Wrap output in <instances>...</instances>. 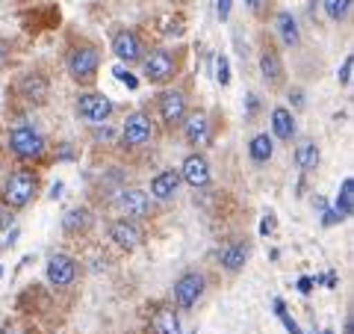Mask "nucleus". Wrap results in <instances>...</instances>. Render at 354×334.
<instances>
[{
    "label": "nucleus",
    "instance_id": "obj_27",
    "mask_svg": "<svg viewBox=\"0 0 354 334\" xmlns=\"http://www.w3.org/2000/svg\"><path fill=\"white\" fill-rule=\"evenodd\" d=\"M160 33H165V36H180V33H183V21L177 15H162L160 18Z\"/></svg>",
    "mask_w": 354,
    "mask_h": 334
},
{
    "label": "nucleus",
    "instance_id": "obj_13",
    "mask_svg": "<svg viewBox=\"0 0 354 334\" xmlns=\"http://www.w3.org/2000/svg\"><path fill=\"white\" fill-rule=\"evenodd\" d=\"M113 53L121 62H136L142 60V39L133 30H118L113 36Z\"/></svg>",
    "mask_w": 354,
    "mask_h": 334
},
{
    "label": "nucleus",
    "instance_id": "obj_38",
    "mask_svg": "<svg viewBox=\"0 0 354 334\" xmlns=\"http://www.w3.org/2000/svg\"><path fill=\"white\" fill-rule=\"evenodd\" d=\"M272 228H274V225H272V216H266V219H263V234H269Z\"/></svg>",
    "mask_w": 354,
    "mask_h": 334
},
{
    "label": "nucleus",
    "instance_id": "obj_21",
    "mask_svg": "<svg viewBox=\"0 0 354 334\" xmlns=\"http://www.w3.org/2000/svg\"><path fill=\"white\" fill-rule=\"evenodd\" d=\"M88 225H92V213H88L86 207H74V210H68V213H65V219H62V228L68 231V234H80V231H86Z\"/></svg>",
    "mask_w": 354,
    "mask_h": 334
},
{
    "label": "nucleus",
    "instance_id": "obj_40",
    "mask_svg": "<svg viewBox=\"0 0 354 334\" xmlns=\"http://www.w3.org/2000/svg\"><path fill=\"white\" fill-rule=\"evenodd\" d=\"M298 290H301V293L310 290V281H307V278H301V281H298Z\"/></svg>",
    "mask_w": 354,
    "mask_h": 334
},
{
    "label": "nucleus",
    "instance_id": "obj_10",
    "mask_svg": "<svg viewBox=\"0 0 354 334\" xmlns=\"http://www.w3.org/2000/svg\"><path fill=\"white\" fill-rule=\"evenodd\" d=\"M109 240H113L118 249L133 252V249H139V246H142V231H139L136 222L115 219V222H109Z\"/></svg>",
    "mask_w": 354,
    "mask_h": 334
},
{
    "label": "nucleus",
    "instance_id": "obj_23",
    "mask_svg": "<svg viewBox=\"0 0 354 334\" xmlns=\"http://www.w3.org/2000/svg\"><path fill=\"white\" fill-rule=\"evenodd\" d=\"M278 36H281L283 44H290V48H295V44L301 42V33H298V24H295V18L290 12L278 15Z\"/></svg>",
    "mask_w": 354,
    "mask_h": 334
},
{
    "label": "nucleus",
    "instance_id": "obj_39",
    "mask_svg": "<svg viewBox=\"0 0 354 334\" xmlns=\"http://www.w3.org/2000/svg\"><path fill=\"white\" fill-rule=\"evenodd\" d=\"M109 137H113V130H109V128H104V130H97V139H109Z\"/></svg>",
    "mask_w": 354,
    "mask_h": 334
},
{
    "label": "nucleus",
    "instance_id": "obj_17",
    "mask_svg": "<svg viewBox=\"0 0 354 334\" xmlns=\"http://www.w3.org/2000/svg\"><path fill=\"white\" fill-rule=\"evenodd\" d=\"M177 186H180V172L165 169L151 181V195L153 198H171L177 193Z\"/></svg>",
    "mask_w": 354,
    "mask_h": 334
},
{
    "label": "nucleus",
    "instance_id": "obj_32",
    "mask_svg": "<svg viewBox=\"0 0 354 334\" xmlns=\"http://www.w3.org/2000/svg\"><path fill=\"white\" fill-rule=\"evenodd\" d=\"M12 222H15L12 210H9V207L3 204V207H0V231H3V228H9V225H12Z\"/></svg>",
    "mask_w": 354,
    "mask_h": 334
},
{
    "label": "nucleus",
    "instance_id": "obj_26",
    "mask_svg": "<svg viewBox=\"0 0 354 334\" xmlns=\"http://www.w3.org/2000/svg\"><path fill=\"white\" fill-rule=\"evenodd\" d=\"M322 6L330 21H346L351 12V0H322Z\"/></svg>",
    "mask_w": 354,
    "mask_h": 334
},
{
    "label": "nucleus",
    "instance_id": "obj_35",
    "mask_svg": "<svg viewBox=\"0 0 354 334\" xmlns=\"http://www.w3.org/2000/svg\"><path fill=\"white\" fill-rule=\"evenodd\" d=\"M337 222H339V213H337V210H325L322 225H325V228H330V225H337Z\"/></svg>",
    "mask_w": 354,
    "mask_h": 334
},
{
    "label": "nucleus",
    "instance_id": "obj_7",
    "mask_svg": "<svg viewBox=\"0 0 354 334\" xmlns=\"http://www.w3.org/2000/svg\"><path fill=\"white\" fill-rule=\"evenodd\" d=\"M157 109H160V116L165 121V128L183 125V118H186V95L180 92V89H169V92H162L157 98Z\"/></svg>",
    "mask_w": 354,
    "mask_h": 334
},
{
    "label": "nucleus",
    "instance_id": "obj_15",
    "mask_svg": "<svg viewBox=\"0 0 354 334\" xmlns=\"http://www.w3.org/2000/svg\"><path fill=\"white\" fill-rule=\"evenodd\" d=\"M121 210H124L127 216L133 219H142V216H148L151 213V195L145 193V189H124L121 193Z\"/></svg>",
    "mask_w": 354,
    "mask_h": 334
},
{
    "label": "nucleus",
    "instance_id": "obj_6",
    "mask_svg": "<svg viewBox=\"0 0 354 334\" xmlns=\"http://www.w3.org/2000/svg\"><path fill=\"white\" fill-rule=\"evenodd\" d=\"M204 287H207V281H204L201 272H183V275L174 281V302L180 305L183 310H189V308L198 302V299H201Z\"/></svg>",
    "mask_w": 354,
    "mask_h": 334
},
{
    "label": "nucleus",
    "instance_id": "obj_14",
    "mask_svg": "<svg viewBox=\"0 0 354 334\" xmlns=\"http://www.w3.org/2000/svg\"><path fill=\"white\" fill-rule=\"evenodd\" d=\"M248 258H251V243L248 240H234V243H227V246L221 249L218 263L225 266L227 272H239Z\"/></svg>",
    "mask_w": 354,
    "mask_h": 334
},
{
    "label": "nucleus",
    "instance_id": "obj_12",
    "mask_svg": "<svg viewBox=\"0 0 354 334\" xmlns=\"http://www.w3.org/2000/svg\"><path fill=\"white\" fill-rule=\"evenodd\" d=\"M180 181H186L195 189H204L209 184V163L204 154H189L183 160V169H180Z\"/></svg>",
    "mask_w": 354,
    "mask_h": 334
},
{
    "label": "nucleus",
    "instance_id": "obj_37",
    "mask_svg": "<svg viewBox=\"0 0 354 334\" xmlns=\"http://www.w3.org/2000/svg\"><path fill=\"white\" fill-rule=\"evenodd\" d=\"M6 62H9V51H6V44L0 42V71L6 69Z\"/></svg>",
    "mask_w": 354,
    "mask_h": 334
},
{
    "label": "nucleus",
    "instance_id": "obj_36",
    "mask_svg": "<svg viewBox=\"0 0 354 334\" xmlns=\"http://www.w3.org/2000/svg\"><path fill=\"white\" fill-rule=\"evenodd\" d=\"M260 109V98L257 95H248V116H254Z\"/></svg>",
    "mask_w": 354,
    "mask_h": 334
},
{
    "label": "nucleus",
    "instance_id": "obj_31",
    "mask_svg": "<svg viewBox=\"0 0 354 334\" xmlns=\"http://www.w3.org/2000/svg\"><path fill=\"white\" fill-rule=\"evenodd\" d=\"M113 74H115V77H118V80H121V83H127V86H130V89H136V86H139V80H136V77H133V74H130V71H124V69H115V71H113Z\"/></svg>",
    "mask_w": 354,
    "mask_h": 334
},
{
    "label": "nucleus",
    "instance_id": "obj_11",
    "mask_svg": "<svg viewBox=\"0 0 354 334\" xmlns=\"http://www.w3.org/2000/svg\"><path fill=\"white\" fill-rule=\"evenodd\" d=\"M183 137H186V142H189V146H195V148L209 146V118H207L204 109H198V113H192V116L183 118Z\"/></svg>",
    "mask_w": 354,
    "mask_h": 334
},
{
    "label": "nucleus",
    "instance_id": "obj_24",
    "mask_svg": "<svg viewBox=\"0 0 354 334\" xmlns=\"http://www.w3.org/2000/svg\"><path fill=\"white\" fill-rule=\"evenodd\" d=\"M295 163L301 166V169H316V166H319V148H316V142H301V146L295 148Z\"/></svg>",
    "mask_w": 354,
    "mask_h": 334
},
{
    "label": "nucleus",
    "instance_id": "obj_8",
    "mask_svg": "<svg viewBox=\"0 0 354 334\" xmlns=\"http://www.w3.org/2000/svg\"><path fill=\"white\" fill-rule=\"evenodd\" d=\"M48 281L53 287H68L74 284L77 272H80V263H77L74 258H68V254H50L48 258Z\"/></svg>",
    "mask_w": 354,
    "mask_h": 334
},
{
    "label": "nucleus",
    "instance_id": "obj_4",
    "mask_svg": "<svg viewBox=\"0 0 354 334\" xmlns=\"http://www.w3.org/2000/svg\"><path fill=\"white\" fill-rule=\"evenodd\" d=\"M142 71H145V77L151 83H169L171 77L177 74V57L171 51H151L145 57V65H142Z\"/></svg>",
    "mask_w": 354,
    "mask_h": 334
},
{
    "label": "nucleus",
    "instance_id": "obj_43",
    "mask_svg": "<svg viewBox=\"0 0 354 334\" xmlns=\"http://www.w3.org/2000/svg\"><path fill=\"white\" fill-rule=\"evenodd\" d=\"M192 334H198V331H192Z\"/></svg>",
    "mask_w": 354,
    "mask_h": 334
},
{
    "label": "nucleus",
    "instance_id": "obj_30",
    "mask_svg": "<svg viewBox=\"0 0 354 334\" xmlns=\"http://www.w3.org/2000/svg\"><path fill=\"white\" fill-rule=\"evenodd\" d=\"M351 69H354V60L346 57V62H342V69H339V83H342V86L351 83Z\"/></svg>",
    "mask_w": 354,
    "mask_h": 334
},
{
    "label": "nucleus",
    "instance_id": "obj_33",
    "mask_svg": "<svg viewBox=\"0 0 354 334\" xmlns=\"http://www.w3.org/2000/svg\"><path fill=\"white\" fill-rule=\"evenodd\" d=\"M245 6L251 9V12H254V15H260V12H263V9H266V6H269V0H245Z\"/></svg>",
    "mask_w": 354,
    "mask_h": 334
},
{
    "label": "nucleus",
    "instance_id": "obj_41",
    "mask_svg": "<svg viewBox=\"0 0 354 334\" xmlns=\"http://www.w3.org/2000/svg\"><path fill=\"white\" fill-rule=\"evenodd\" d=\"M342 334H354V322L351 319H346V331H342Z\"/></svg>",
    "mask_w": 354,
    "mask_h": 334
},
{
    "label": "nucleus",
    "instance_id": "obj_5",
    "mask_svg": "<svg viewBox=\"0 0 354 334\" xmlns=\"http://www.w3.org/2000/svg\"><path fill=\"white\" fill-rule=\"evenodd\" d=\"M153 137V121L148 113H130L124 128H121V142L124 148H139Z\"/></svg>",
    "mask_w": 354,
    "mask_h": 334
},
{
    "label": "nucleus",
    "instance_id": "obj_3",
    "mask_svg": "<svg viewBox=\"0 0 354 334\" xmlns=\"http://www.w3.org/2000/svg\"><path fill=\"white\" fill-rule=\"evenodd\" d=\"M97 65H101V53H97L95 44H77L68 53V74L77 83H92Z\"/></svg>",
    "mask_w": 354,
    "mask_h": 334
},
{
    "label": "nucleus",
    "instance_id": "obj_18",
    "mask_svg": "<svg viewBox=\"0 0 354 334\" xmlns=\"http://www.w3.org/2000/svg\"><path fill=\"white\" fill-rule=\"evenodd\" d=\"M272 130H274V137L283 139V142L295 137V118H292V113L286 107H274L272 109Z\"/></svg>",
    "mask_w": 354,
    "mask_h": 334
},
{
    "label": "nucleus",
    "instance_id": "obj_9",
    "mask_svg": "<svg viewBox=\"0 0 354 334\" xmlns=\"http://www.w3.org/2000/svg\"><path fill=\"white\" fill-rule=\"evenodd\" d=\"M77 113L97 125V121H106L113 116V101L101 92H86V95L77 98Z\"/></svg>",
    "mask_w": 354,
    "mask_h": 334
},
{
    "label": "nucleus",
    "instance_id": "obj_28",
    "mask_svg": "<svg viewBox=\"0 0 354 334\" xmlns=\"http://www.w3.org/2000/svg\"><path fill=\"white\" fill-rule=\"evenodd\" d=\"M274 310H278V317H281V322L286 326V331H290V334H304L301 328H298V322H295L290 314H286V305L281 302V299H278V302H274Z\"/></svg>",
    "mask_w": 354,
    "mask_h": 334
},
{
    "label": "nucleus",
    "instance_id": "obj_22",
    "mask_svg": "<svg viewBox=\"0 0 354 334\" xmlns=\"http://www.w3.org/2000/svg\"><path fill=\"white\" fill-rule=\"evenodd\" d=\"M334 210L339 213V219H348V216L354 213V181H351V177H346V181H342Z\"/></svg>",
    "mask_w": 354,
    "mask_h": 334
},
{
    "label": "nucleus",
    "instance_id": "obj_20",
    "mask_svg": "<svg viewBox=\"0 0 354 334\" xmlns=\"http://www.w3.org/2000/svg\"><path fill=\"white\" fill-rule=\"evenodd\" d=\"M272 151H274V142H272L269 133H257V137L251 139V146H248V154H251L254 163H269Z\"/></svg>",
    "mask_w": 354,
    "mask_h": 334
},
{
    "label": "nucleus",
    "instance_id": "obj_16",
    "mask_svg": "<svg viewBox=\"0 0 354 334\" xmlns=\"http://www.w3.org/2000/svg\"><path fill=\"white\" fill-rule=\"evenodd\" d=\"M151 331L153 334H180V319L177 310L169 305H157L151 310Z\"/></svg>",
    "mask_w": 354,
    "mask_h": 334
},
{
    "label": "nucleus",
    "instance_id": "obj_34",
    "mask_svg": "<svg viewBox=\"0 0 354 334\" xmlns=\"http://www.w3.org/2000/svg\"><path fill=\"white\" fill-rule=\"evenodd\" d=\"M230 6H234V0H218V18L221 21L230 18Z\"/></svg>",
    "mask_w": 354,
    "mask_h": 334
},
{
    "label": "nucleus",
    "instance_id": "obj_42",
    "mask_svg": "<svg viewBox=\"0 0 354 334\" xmlns=\"http://www.w3.org/2000/svg\"><path fill=\"white\" fill-rule=\"evenodd\" d=\"M0 275H3V270H0Z\"/></svg>",
    "mask_w": 354,
    "mask_h": 334
},
{
    "label": "nucleus",
    "instance_id": "obj_25",
    "mask_svg": "<svg viewBox=\"0 0 354 334\" xmlns=\"http://www.w3.org/2000/svg\"><path fill=\"white\" fill-rule=\"evenodd\" d=\"M24 95L32 98V101H44V95H48V83H44V77L41 74H30L24 77Z\"/></svg>",
    "mask_w": 354,
    "mask_h": 334
},
{
    "label": "nucleus",
    "instance_id": "obj_1",
    "mask_svg": "<svg viewBox=\"0 0 354 334\" xmlns=\"http://www.w3.org/2000/svg\"><path fill=\"white\" fill-rule=\"evenodd\" d=\"M36 189H39V177L36 172H30V169H18L6 177V184H3V204L6 207H12V210H21V207H27L32 198H36Z\"/></svg>",
    "mask_w": 354,
    "mask_h": 334
},
{
    "label": "nucleus",
    "instance_id": "obj_29",
    "mask_svg": "<svg viewBox=\"0 0 354 334\" xmlns=\"http://www.w3.org/2000/svg\"><path fill=\"white\" fill-rule=\"evenodd\" d=\"M216 80H218L221 86L230 83V62H227V57H218V60H216Z\"/></svg>",
    "mask_w": 354,
    "mask_h": 334
},
{
    "label": "nucleus",
    "instance_id": "obj_19",
    "mask_svg": "<svg viewBox=\"0 0 354 334\" xmlns=\"http://www.w3.org/2000/svg\"><path fill=\"white\" fill-rule=\"evenodd\" d=\"M260 71H263L266 80L278 86V83L283 80V62H281L278 53H274V51H263V57H260Z\"/></svg>",
    "mask_w": 354,
    "mask_h": 334
},
{
    "label": "nucleus",
    "instance_id": "obj_2",
    "mask_svg": "<svg viewBox=\"0 0 354 334\" xmlns=\"http://www.w3.org/2000/svg\"><path fill=\"white\" fill-rule=\"evenodd\" d=\"M9 148L21 160H39L44 154V137L32 125H18L9 130Z\"/></svg>",
    "mask_w": 354,
    "mask_h": 334
}]
</instances>
